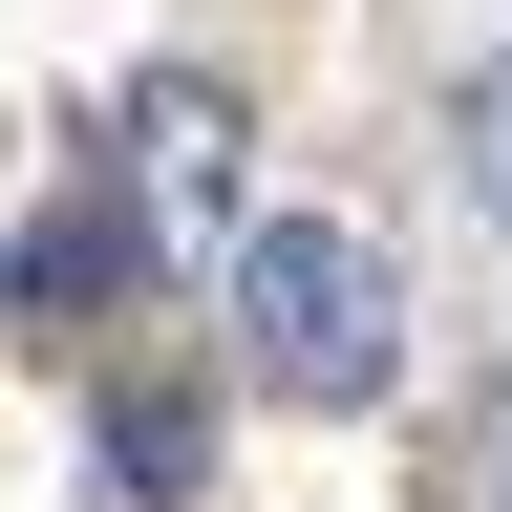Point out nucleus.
Returning <instances> with one entry per match:
<instances>
[{
    "label": "nucleus",
    "instance_id": "nucleus-1",
    "mask_svg": "<svg viewBox=\"0 0 512 512\" xmlns=\"http://www.w3.org/2000/svg\"><path fill=\"white\" fill-rule=\"evenodd\" d=\"M214 320H235V363L278 384V406H384V384H406V256L363 214H256L214 256Z\"/></svg>",
    "mask_w": 512,
    "mask_h": 512
},
{
    "label": "nucleus",
    "instance_id": "nucleus-2",
    "mask_svg": "<svg viewBox=\"0 0 512 512\" xmlns=\"http://www.w3.org/2000/svg\"><path fill=\"white\" fill-rule=\"evenodd\" d=\"M235 150H256V128H235L214 64L128 86V214H150V235H214V214H235Z\"/></svg>",
    "mask_w": 512,
    "mask_h": 512
},
{
    "label": "nucleus",
    "instance_id": "nucleus-3",
    "mask_svg": "<svg viewBox=\"0 0 512 512\" xmlns=\"http://www.w3.org/2000/svg\"><path fill=\"white\" fill-rule=\"evenodd\" d=\"M86 470L128 512H192V491H214V406H192V384H107V406H86Z\"/></svg>",
    "mask_w": 512,
    "mask_h": 512
},
{
    "label": "nucleus",
    "instance_id": "nucleus-4",
    "mask_svg": "<svg viewBox=\"0 0 512 512\" xmlns=\"http://www.w3.org/2000/svg\"><path fill=\"white\" fill-rule=\"evenodd\" d=\"M128 235H150V214H128V192H64V214L22 235V278H0V320H86V299L128 278Z\"/></svg>",
    "mask_w": 512,
    "mask_h": 512
},
{
    "label": "nucleus",
    "instance_id": "nucleus-5",
    "mask_svg": "<svg viewBox=\"0 0 512 512\" xmlns=\"http://www.w3.org/2000/svg\"><path fill=\"white\" fill-rule=\"evenodd\" d=\"M448 171H470V214L512 235V43L470 64V86H448Z\"/></svg>",
    "mask_w": 512,
    "mask_h": 512
},
{
    "label": "nucleus",
    "instance_id": "nucleus-6",
    "mask_svg": "<svg viewBox=\"0 0 512 512\" xmlns=\"http://www.w3.org/2000/svg\"><path fill=\"white\" fill-rule=\"evenodd\" d=\"M491 512H512V406H491Z\"/></svg>",
    "mask_w": 512,
    "mask_h": 512
}]
</instances>
